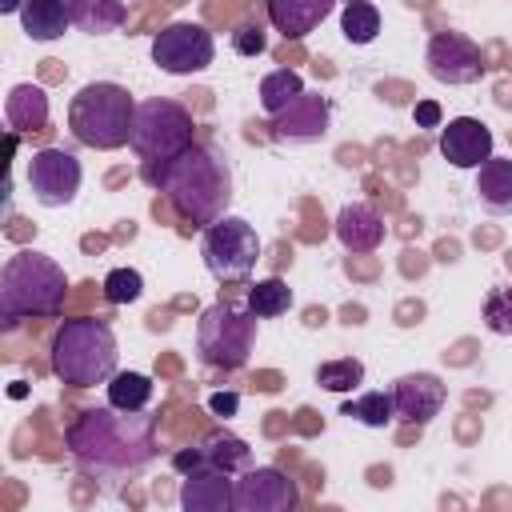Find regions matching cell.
<instances>
[{
    "label": "cell",
    "mask_w": 512,
    "mask_h": 512,
    "mask_svg": "<svg viewBox=\"0 0 512 512\" xmlns=\"http://www.w3.org/2000/svg\"><path fill=\"white\" fill-rule=\"evenodd\" d=\"M156 420L148 412L84 408L68 424V452L92 476H124L156 456Z\"/></svg>",
    "instance_id": "1"
},
{
    "label": "cell",
    "mask_w": 512,
    "mask_h": 512,
    "mask_svg": "<svg viewBox=\"0 0 512 512\" xmlns=\"http://www.w3.org/2000/svg\"><path fill=\"white\" fill-rule=\"evenodd\" d=\"M144 180L164 192L168 204L196 228L216 224L232 200V172L224 156L204 144H192L164 164H144Z\"/></svg>",
    "instance_id": "2"
},
{
    "label": "cell",
    "mask_w": 512,
    "mask_h": 512,
    "mask_svg": "<svg viewBox=\"0 0 512 512\" xmlns=\"http://www.w3.org/2000/svg\"><path fill=\"white\" fill-rule=\"evenodd\" d=\"M68 296L64 268L44 252H16L0 268V320L4 328H16L28 316H56Z\"/></svg>",
    "instance_id": "3"
},
{
    "label": "cell",
    "mask_w": 512,
    "mask_h": 512,
    "mask_svg": "<svg viewBox=\"0 0 512 512\" xmlns=\"http://www.w3.org/2000/svg\"><path fill=\"white\" fill-rule=\"evenodd\" d=\"M116 360H120L116 336L96 316L64 320L52 336V372L72 388H96V384L112 380Z\"/></svg>",
    "instance_id": "4"
},
{
    "label": "cell",
    "mask_w": 512,
    "mask_h": 512,
    "mask_svg": "<svg viewBox=\"0 0 512 512\" xmlns=\"http://www.w3.org/2000/svg\"><path fill=\"white\" fill-rule=\"evenodd\" d=\"M132 120H136V100L128 96V88L112 80L84 84L68 104V128L76 144L96 148V152L124 148L132 140Z\"/></svg>",
    "instance_id": "5"
},
{
    "label": "cell",
    "mask_w": 512,
    "mask_h": 512,
    "mask_svg": "<svg viewBox=\"0 0 512 512\" xmlns=\"http://www.w3.org/2000/svg\"><path fill=\"white\" fill-rule=\"evenodd\" d=\"M192 112L180 108L176 100L152 96L136 104V120H132V140L128 148L144 160V164H164L172 156H180L184 148H192Z\"/></svg>",
    "instance_id": "6"
},
{
    "label": "cell",
    "mask_w": 512,
    "mask_h": 512,
    "mask_svg": "<svg viewBox=\"0 0 512 512\" xmlns=\"http://www.w3.org/2000/svg\"><path fill=\"white\" fill-rule=\"evenodd\" d=\"M252 336H256V316L240 312L232 304H208L200 312V328H196V348L204 356V364L212 368H244L248 352H252Z\"/></svg>",
    "instance_id": "7"
},
{
    "label": "cell",
    "mask_w": 512,
    "mask_h": 512,
    "mask_svg": "<svg viewBox=\"0 0 512 512\" xmlns=\"http://www.w3.org/2000/svg\"><path fill=\"white\" fill-rule=\"evenodd\" d=\"M200 256H204V268L216 280H248V272L260 260V236H256V228L248 220L220 216L216 224L204 228Z\"/></svg>",
    "instance_id": "8"
},
{
    "label": "cell",
    "mask_w": 512,
    "mask_h": 512,
    "mask_svg": "<svg viewBox=\"0 0 512 512\" xmlns=\"http://www.w3.org/2000/svg\"><path fill=\"white\" fill-rule=\"evenodd\" d=\"M216 56V40L204 24H192V20H180V24H168L156 32L152 40V64L168 76H192V72H204Z\"/></svg>",
    "instance_id": "9"
},
{
    "label": "cell",
    "mask_w": 512,
    "mask_h": 512,
    "mask_svg": "<svg viewBox=\"0 0 512 512\" xmlns=\"http://www.w3.org/2000/svg\"><path fill=\"white\" fill-rule=\"evenodd\" d=\"M80 180H84V168L68 148H40L28 160V188L44 208L72 204L80 192Z\"/></svg>",
    "instance_id": "10"
},
{
    "label": "cell",
    "mask_w": 512,
    "mask_h": 512,
    "mask_svg": "<svg viewBox=\"0 0 512 512\" xmlns=\"http://www.w3.org/2000/svg\"><path fill=\"white\" fill-rule=\"evenodd\" d=\"M424 60H428V72H432L440 84H452V88L476 84V80L484 76V52H480V44L468 40L464 32H436V36L428 40Z\"/></svg>",
    "instance_id": "11"
},
{
    "label": "cell",
    "mask_w": 512,
    "mask_h": 512,
    "mask_svg": "<svg viewBox=\"0 0 512 512\" xmlns=\"http://www.w3.org/2000/svg\"><path fill=\"white\" fill-rule=\"evenodd\" d=\"M332 128V104L320 92H300L284 112L268 120V132L276 144H312L324 140Z\"/></svg>",
    "instance_id": "12"
},
{
    "label": "cell",
    "mask_w": 512,
    "mask_h": 512,
    "mask_svg": "<svg viewBox=\"0 0 512 512\" xmlns=\"http://www.w3.org/2000/svg\"><path fill=\"white\" fill-rule=\"evenodd\" d=\"M296 500L300 488L280 468H248L236 480V512H288Z\"/></svg>",
    "instance_id": "13"
},
{
    "label": "cell",
    "mask_w": 512,
    "mask_h": 512,
    "mask_svg": "<svg viewBox=\"0 0 512 512\" xmlns=\"http://www.w3.org/2000/svg\"><path fill=\"white\" fill-rule=\"evenodd\" d=\"M172 464H176L180 472H192L196 464H208V468H220V472H228V476H240V472H248V468H252V448H248L240 436H232V432L216 428V432H208L196 448L176 452V456H172Z\"/></svg>",
    "instance_id": "14"
},
{
    "label": "cell",
    "mask_w": 512,
    "mask_h": 512,
    "mask_svg": "<svg viewBox=\"0 0 512 512\" xmlns=\"http://www.w3.org/2000/svg\"><path fill=\"white\" fill-rule=\"evenodd\" d=\"M440 156L452 168H480L492 156V128L476 116H456L440 124Z\"/></svg>",
    "instance_id": "15"
},
{
    "label": "cell",
    "mask_w": 512,
    "mask_h": 512,
    "mask_svg": "<svg viewBox=\"0 0 512 512\" xmlns=\"http://www.w3.org/2000/svg\"><path fill=\"white\" fill-rule=\"evenodd\" d=\"M444 384L432 372H408L392 384V404H396V420L404 424H428L432 416H440L444 408Z\"/></svg>",
    "instance_id": "16"
},
{
    "label": "cell",
    "mask_w": 512,
    "mask_h": 512,
    "mask_svg": "<svg viewBox=\"0 0 512 512\" xmlns=\"http://www.w3.org/2000/svg\"><path fill=\"white\" fill-rule=\"evenodd\" d=\"M180 504L188 512H228V508H236V480L220 468L196 464L192 472H184Z\"/></svg>",
    "instance_id": "17"
},
{
    "label": "cell",
    "mask_w": 512,
    "mask_h": 512,
    "mask_svg": "<svg viewBox=\"0 0 512 512\" xmlns=\"http://www.w3.org/2000/svg\"><path fill=\"white\" fill-rule=\"evenodd\" d=\"M264 8L276 32H284L288 40H300L332 16L336 0H264Z\"/></svg>",
    "instance_id": "18"
},
{
    "label": "cell",
    "mask_w": 512,
    "mask_h": 512,
    "mask_svg": "<svg viewBox=\"0 0 512 512\" xmlns=\"http://www.w3.org/2000/svg\"><path fill=\"white\" fill-rule=\"evenodd\" d=\"M336 240L348 252H376L384 244V220L372 204H344L336 216Z\"/></svg>",
    "instance_id": "19"
},
{
    "label": "cell",
    "mask_w": 512,
    "mask_h": 512,
    "mask_svg": "<svg viewBox=\"0 0 512 512\" xmlns=\"http://www.w3.org/2000/svg\"><path fill=\"white\" fill-rule=\"evenodd\" d=\"M4 120L8 128L20 136V132H40L48 124V96L40 84H16L4 100Z\"/></svg>",
    "instance_id": "20"
},
{
    "label": "cell",
    "mask_w": 512,
    "mask_h": 512,
    "mask_svg": "<svg viewBox=\"0 0 512 512\" xmlns=\"http://www.w3.org/2000/svg\"><path fill=\"white\" fill-rule=\"evenodd\" d=\"M68 24H72L68 0H24V8H20V28L28 40L48 44V40L64 36Z\"/></svg>",
    "instance_id": "21"
},
{
    "label": "cell",
    "mask_w": 512,
    "mask_h": 512,
    "mask_svg": "<svg viewBox=\"0 0 512 512\" xmlns=\"http://www.w3.org/2000/svg\"><path fill=\"white\" fill-rule=\"evenodd\" d=\"M476 196L488 212H512V156H488L476 168Z\"/></svg>",
    "instance_id": "22"
},
{
    "label": "cell",
    "mask_w": 512,
    "mask_h": 512,
    "mask_svg": "<svg viewBox=\"0 0 512 512\" xmlns=\"http://www.w3.org/2000/svg\"><path fill=\"white\" fill-rule=\"evenodd\" d=\"M68 16H72V28L88 36H104L128 20V4L124 0H68Z\"/></svg>",
    "instance_id": "23"
},
{
    "label": "cell",
    "mask_w": 512,
    "mask_h": 512,
    "mask_svg": "<svg viewBox=\"0 0 512 512\" xmlns=\"http://www.w3.org/2000/svg\"><path fill=\"white\" fill-rule=\"evenodd\" d=\"M152 380L144 372H116L108 380V404L120 412H144L152 404Z\"/></svg>",
    "instance_id": "24"
},
{
    "label": "cell",
    "mask_w": 512,
    "mask_h": 512,
    "mask_svg": "<svg viewBox=\"0 0 512 512\" xmlns=\"http://www.w3.org/2000/svg\"><path fill=\"white\" fill-rule=\"evenodd\" d=\"M292 308V288L280 280V276H268V280H256L248 288V312L256 320H272V316H284Z\"/></svg>",
    "instance_id": "25"
},
{
    "label": "cell",
    "mask_w": 512,
    "mask_h": 512,
    "mask_svg": "<svg viewBox=\"0 0 512 512\" xmlns=\"http://www.w3.org/2000/svg\"><path fill=\"white\" fill-rule=\"evenodd\" d=\"M300 92H304L300 72H292V68H276V72H268V76L260 80V108H264L268 116H276V112H284Z\"/></svg>",
    "instance_id": "26"
},
{
    "label": "cell",
    "mask_w": 512,
    "mask_h": 512,
    "mask_svg": "<svg viewBox=\"0 0 512 512\" xmlns=\"http://www.w3.org/2000/svg\"><path fill=\"white\" fill-rule=\"evenodd\" d=\"M340 416H348L364 428H384L396 420V404H392V392H364L356 400H344Z\"/></svg>",
    "instance_id": "27"
},
{
    "label": "cell",
    "mask_w": 512,
    "mask_h": 512,
    "mask_svg": "<svg viewBox=\"0 0 512 512\" xmlns=\"http://www.w3.org/2000/svg\"><path fill=\"white\" fill-rule=\"evenodd\" d=\"M340 32H344L348 44H372L376 32H380V12H376V4H368V0L344 4V12H340Z\"/></svg>",
    "instance_id": "28"
},
{
    "label": "cell",
    "mask_w": 512,
    "mask_h": 512,
    "mask_svg": "<svg viewBox=\"0 0 512 512\" xmlns=\"http://www.w3.org/2000/svg\"><path fill=\"white\" fill-rule=\"evenodd\" d=\"M316 384L328 392H352L364 384V364L356 356H340V360H324L316 368Z\"/></svg>",
    "instance_id": "29"
},
{
    "label": "cell",
    "mask_w": 512,
    "mask_h": 512,
    "mask_svg": "<svg viewBox=\"0 0 512 512\" xmlns=\"http://www.w3.org/2000/svg\"><path fill=\"white\" fill-rule=\"evenodd\" d=\"M140 292H144V276H140L136 268H112V272L104 276V296H108V304H132V300H140Z\"/></svg>",
    "instance_id": "30"
},
{
    "label": "cell",
    "mask_w": 512,
    "mask_h": 512,
    "mask_svg": "<svg viewBox=\"0 0 512 512\" xmlns=\"http://www.w3.org/2000/svg\"><path fill=\"white\" fill-rule=\"evenodd\" d=\"M484 324L496 336H512V288H492L484 296Z\"/></svg>",
    "instance_id": "31"
},
{
    "label": "cell",
    "mask_w": 512,
    "mask_h": 512,
    "mask_svg": "<svg viewBox=\"0 0 512 512\" xmlns=\"http://www.w3.org/2000/svg\"><path fill=\"white\" fill-rule=\"evenodd\" d=\"M232 48H236L240 56H260V52L268 48V36H264L260 24H240V28L232 32Z\"/></svg>",
    "instance_id": "32"
},
{
    "label": "cell",
    "mask_w": 512,
    "mask_h": 512,
    "mask_svg": "<svg viewBox=\"0 0 512 512\" xmlns=\"http://www.w3.org/2000/svg\"><path fill=\"white\" fill-rule=\"evenodd\" d=\"M412 116H416V128H440V120H444V112H440L436 100H420Z\"/></svg>",
    "instance_id": "33"
},
{
    "label": "cell",
    "mask_w": 512,
    "mask_h": 512,
    "mask_svg": "<svg viewBox=\"0 0 512 512\" xmlns=\"http://www.w3.org/2000/svg\"><path fill=\"white\" fill-rule=\"evenodd\" d=\"M236 404H240V396H236V392H216V396H208V408H212L216 416H232V412H236Z\"/></svg>",
    "instance_id": "34"
},
{
    "label": "cell",
    "mask_w": 512,
    "mask_h": 512,
    "mask_svg": "<svg viewBox=\"0 0 512 512\" xmlns=\"http://www.w3.org/2000/svg\"><path fill=\"white\" fill-rule=\"evenodd\" d=\"M24 8V0H0V12L8 16V12H20Z\"/></svg>",
    "instance_id": "35"
},
{
    "label": "cell",
    "mask_w": 512,
    "mask_h": 512,
    "mask_svg": "<svg viewBox=\"0 0 512 512\" xmlns=\"http://www.w3.org/2000/svg\"><path fill=\"white\" fill-rule=\"evenodd\" d=\"M344 4H352V0H344Z\"/></svg>",
    "instance_id": "36"
}]
</instances>
